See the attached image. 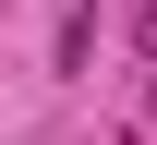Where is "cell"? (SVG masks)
I'll return each mask as SVG.
<instances>
[{"mask_svg": "<svg viewBox=\"0 0 157 145\" xmlns=\"http://www.w3.org/2000/svg\"><path fill=\"white\" fill-rule=\"evenodd\" d=\"M133 48H145V61H157V0H145V12H133Z\"/></svg>", "mask_w": 157, "mask_h": 145, "instance_id": "cell-1", "label": "cell"}]
</instances>
